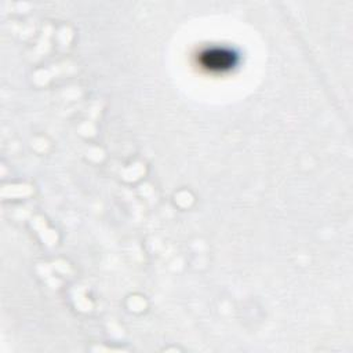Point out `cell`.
<instances>
[{
  "label": "cell",
  "instance_id": "obj_1",
  "mask_svg": "<svg viewBox=\"0 0 353 353\" xmlns=\"http://www.w3.org/2000/svg\"><path fill=\"white\" fill-rule=\"evenodd\" d=\"M199 61L208 70L222 72V70H228V69L233 68L236 65L237 57L234 52H232L228 48L212 47V48H207L205 51H203L199 57Z\"/></svg>",
  "mask_w": 353,
  "mask_h": 353
}]
</instances>
